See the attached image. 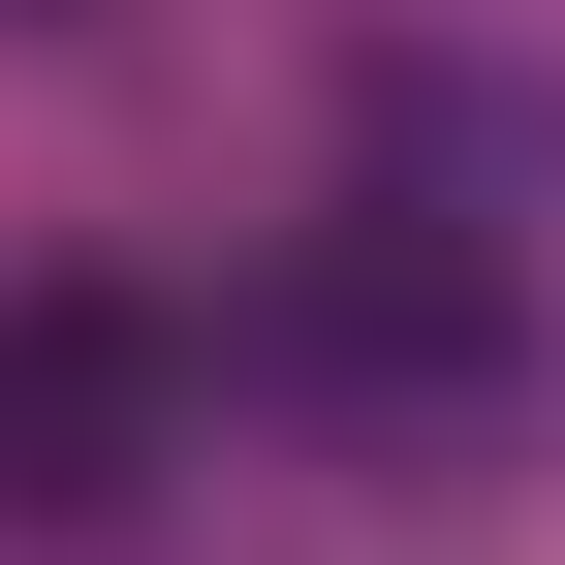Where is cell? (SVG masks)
<instances>
[{
	"mask_svg": "<svg viewBox=\"0 0 565 565\" xmlns=\"http://www.w3.org/2000/svg\"><path fill=\"white\" fill-rule=\"evenodd\" d=\"M158 408H189V345L126 315V282H0V503L32 534H95L126 471H158Z\"/></svg>",
	"mask_w": 565,
	"mask_h": 565,
	"instance_id": "obj_1",
	"label": "cell"
},
{
	"mask_svg": "<svg viewBox=\"0 0 565 565\" xmlns=\"http://www.w3.org/2000/svg\"><path fill=\"white\" fill-rule=\"evenodd\" d=\"M282 345H315L345 408H503V252H471V221H315Z\"/></svg>",
	"mask_w": 565,
	"mask_h": 565,
	"instance_id": "obj_2",
	"label": "cell"
},
{
	"mask_svg": "<svg viewBox=\"0 0 565 565\" xmlns=\"http://www.w3.org/2000/svg\"><path fill=\"white\" fill-rule=\"evenodd\" d=\"M32 32H63V0H32Z\"/></svg>",
	"mask_w": 565,
	"mask_h": 565,
	"instance_id": "obj_3",
	"label": "cell"
}]
</instances>
